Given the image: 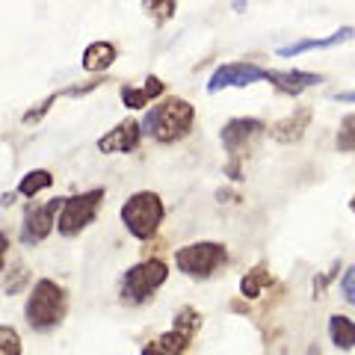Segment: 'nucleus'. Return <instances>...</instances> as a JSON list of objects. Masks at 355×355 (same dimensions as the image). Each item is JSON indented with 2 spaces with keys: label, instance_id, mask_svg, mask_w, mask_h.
Returning <instances> with one entry per match:
<instances>
[{
  "label": "nucleus",
  "instance_id": "7ed1b4c3",
  "mask_svg": "<svg viewBox=\"0 0 355 355\" xmlns=\"http://www.w3.org/2000/svg\"><path fill=\"white\" fill-rule=\"evenodd\" d=\"M266 133V125L261 119H231L225 121V128L219 130V142L228 154L225 175L231 181H243V160L249 157V148Z\"/></svg>",
  "mask_w": 355,
  "mask_h": 355
},
{
  "label": "nucleus",
  "instance_id": "39448f33",
  "mask_svg": "<svg viewBox=\"0 0 355 355\" xmlns=\"http://www.w3.org/2000/svg\"><path fill=\"white\" fill-rule=\"evenodd\" d=\"M121 222H125V228L130 231V237L137 240H151L157 234L160 222L166 216V207H163V198L151 190H139L133 193L125 205L119 210Z\"/></svg>",
  "mask_w": 355,
  "mask_h": 355
},
{
  "label": "nucleus",
  "instance_id": "20e7f679",
  "mask_svg": "<svg viewBox=\"0 0 355 355\" xmlns=\"http://www.w3.org/2000/svg\"><path fill=\"white\" fill-rule=\"evenodd\" d=\"M169 279V266L160 258H148V261H139L133 263L130 270L121 275V287H119V296L125 305H146L148 299L160 291Z\"/></svg>",
  "mask_w": 355,
  "mask_h": 355
},
{
  "label": "nucleus",
  "instance_id": "9b49d317",
  "mask_svg": "<svg viewBox=\"0 0 355 355\" xmlns=\"http://www.w3.org/2000/svg\"><path fill=\"white\" fill-rule=\"evenodd\" d=\"M308 125H311V107H296L293 113L272 121V125L266 128V133H270L275 142H282V146H291V142H299L305 137Z\"/></svg>",
  "mask_w": 355,
  "mask_h": 355
},
{
  "label": "nucleus",
  "instance_id": "0eeeda50",
  "mask_svg": "<svg viewBox=\"0 0 355 355\" xmlns=\"http://www.w3.org/2000/svg\"><path fill=\"white\" fill-rule=\"evenodd\" d=\"M101 202H104V190L95 187V190H86V193H77V196H69L65 205L57 216V231L62 237H77L83 228H89L101 210Z\"/></svg>",
  "mask_w": 355,
  "mask_h": 355
},
{
  "label": "nucleus",
  "instance_id": "cd10ccee",
  "mask_svg": "<svg viewBox=\"0 0 355 355\" xmlns=\"http://www.w3.org/2000/svg\"><path fill=\"white\" fill-rule=\"evenodd\" d=\"M331 101H343V104H355V92H331Z\"/></svg>",
  "mask_w": 355,
  "mask_h": 355
},
{
  "label": "nucleus",
  "instance_id": "a878e982",
  "mask_svg": "<svg viewBox=\"0 0 355 355\" xmlns=\"http://www.w3.org/2000/svg\"><path fill=\"white\" fill-rule=\"evenodd\" d=\"M27 279H30L27 266H24V263H18V266H15V275H9V282H6V293H18L21 287L27 284Z\"/></svg>",
  "mask_w": 355,
  "mask_h": 355
},
{
  "label": "nucleus",
  "instance_id": "412c9836",
  "mask_svg": "<svg viewBox=\"0 0 355 355\" xmlns=\"http://www.w3.org/2000/svg\"><path fill=\"white\" fill-rule=\"evenodd\" d=\"M172 326H175V329H181V331H187L190 338H196V335H198V329H202V314H198L193 305H184V308H178V314H175V320H172Z\"/></svg>",
  "mask_w": 355,
  "mask_h": 355
},
{
  "label": "nucleus",
  "instance_id": "6ab92c4d",
  "mask_svg": "<svg viewBox=\"0 0 355 355\" xmlns=\"http://www.w3.org/2000/svg\"><path fill=\"white\" fill-rule=\"evenodd\" d=\"M53 184V175L48 169H33L27 172L24 178H21V184H18V196H24V198H36L42 190H48V187Z\"/></svg>",
  "mask_w": 355,
  "mask_h": 355
},
{
  "label": "nucleus",
  "instance_id": "4be33fe9",
  "mask_svg": "<svg viewBox=\"0 0 355 355\" xmlns=\"http://www.w3.org/2000/svg\"><path fill=\"white\" fill-rule=\"evenodd\" d=\"M335 146H338V151H343V154L355 151V113H347V116L340 119V130H338Z\"/></svg>",
  "mask_w": 355,
  "mask_h": 355
},
{
  "label": "nucleus",
  "instance_id": "9d476101",
  "mask_svg": "<svg viewBox=\"0 0 355 355\" xmlns=\"http://www.w3.org/2000/svg\"><path fill=\"white\" fill-rule=\"evenodd\" d=\"M139 139H142V125L137 119H125L113 130H107L104 137H98L95 146L101 154H130L137 151Z\"/></svg>",
  "mask_w": 355,
  "mask_h": 355
},
{
  "label": "nucleus",
  "instance_id": "ddd939ff",
  "mask_svg": "<svg viewBox=\"0 0 355 355\" xmlns=\"http://www.w3.org/2000/svg\"><path fill=\"white\" fill-rule=\"evenodd\" d=\"M355 39V27H340L335 30L331 36H320V39H299V42H291V44H282L279 57H299V53H308V51H326V48H335V44H343Z\"/></svg>",
  "mask_w": 355,
  "mask_h": 355
},
{
  "label": "nucleus",
  "instance_id": "393cba45",
  "mask_svg": "<svg viewBox=\"0 0 355 355\" xmlns=\"http://www.w3.org/2000/svg\"><path fill=\"white\" fill-rule=\"evenodd\" d=\"M340 293H343V299L355 308V263L352 266H347L343 270V275H340Z\"/></svg>",
  "mask_w": 355,
  "mask_h": 355
},
{
  "label": "nucleus",
  "instance_id": "bb28decb",
  "mask_svg": "<svg viewBox=\"0 0 355 355\" xmlns=\"http://www.w3.org/2000/svg\"><path fill=\"white\" fill-rule=\"evenodd\" d=\"M6 252H9V237L0 231V272H3V266H6Z\"/></svg>",
  "mask_w": 355,
  "mask_h": 355
},
{
  "label": "nucleus",
  "instance_id": "c85d7f7f",
  "mask_svg": "<svg viewBox=\"0 0 355 355\" xmlns=\"http://www.w3.org/2000/svg\"><path fill=\"white\" fill-rule=\"evenodd\" d=\"M305 355H323V352H320V347H317V343H311V347H308V352Z\"/></svg>",
  "mask_w": 355,
  "mask_h": 355
},
{
  "label": "nucleus",
  "instance_id": "c756f323",
  "mask_svg": "<svg viewBox=\"0 0 355 355\" xmlns=\"http://www.w3.org/2000/svg\"><path fill=\"white\" fill-rule=\"evenodd\" d=\"M349 207H352V214H355V196H352V202H349Z\"/></svg>",
  "mask_w": 355,
  "mask_h": 355
},
{
  "label": "nucleus",
  "instance_id": "f03ea898",
  "mask_svg": "<svg viewBox=\"0 0 355 355\" xmlns=\"http://www.w3.org/2000/svg\"><path fill=\"white\" fill-rule=\"evenodd\" d=\"M69 314V293L53 279H39L24 302V320L33 331L57 329Z\"/></svg>",
  "mask_w": 355,
  "mask_h": 355
},
{
  "label": "nucleus",
  "instance_id": "f3484780",
  "mask_svg": "<svg viewBox=\"0 0 355 355\" xmlns=\"http://www.w3.org/2000/svg\"><path fill=\"white\" fill-rule=\"evenodd\" d=\"M329 340L343 352L355 349V320L347 314H331L329 317Z\"/></svg>",
  "mask_w": 355,
  "mask_h": 355
},
{
  "label": "nucleus",
  "instance_id": "423d86ee",
  "mask_svg": "<svg viewBox=\"0 0 355 355\" xmlns=\"http://www.w3.org/2000/svg\"><path fill=\"white\" fill-rule=\"evenodd\" d=\"M225 263H228V249L225 243H216V240L187 243V246L175 249V266L187 279H210Z\"/></svg>",
  "mask_w": 355,
  "mask_h": 355
},
{
  "label": "nucleus",
  "instance_id": "4468645a",
  "mask_svg": "<svg viewBox=\"0 0 355 355\" xmlns=\"http://www.w3.org/2000/svg\"><path fill=\"white\" fill-rule=\"evenodd\" d=\"M190 343H193V338L187 335V331H181V329L172 326L169 331H163V335H157L154 340H148L146 347H142L139 355H187Z\"/></svg>",
  "mask_w": 355,
  "mask_h": 355
},
{
  "label": "nucleus",
  "instance_id": "aec40b11",
  "mask_svg": "<svg viewBox=\"0 0 355 355\" xmlns=\"http://www.w3.org/2000/svg\"><path fill=\"white\" fill-rule=\"evenodd\" d=\"M142 12H146L154 24H166V21H172L175 12H178V0H142Z\"/></svg>",
  "mask_w": 355,
  "mask_h": 355
},
{
  "label": "nucleus",
  "instance_id": "f257e3e1",
  "mask_svg": "<svg viewBox=\"0 0 355 355\" xmlns=\"http://www.w3.org/2000/svg\"><path fill=\"white\" fill-rule=\"evenodd\" d=\"M193 121H196V107L190 101H184V98H166V101L148 110L139 125H142V133L151 137L154 142L172 146V142L184 139L193 130Z\"/></svg>",
  "mask_w": 355,
  "mask_h": 355
},
{
  "label": "nucleus",
  "instance_id": "b1692460",
  "mask_svg": "<svg viewBox=\"0 0 355 355\" xmlns=\"http://www.w3.org/2000/svg\"><path fill=\"white\" fill-rule=\"evenodd\" d=\"M60 95L62 92H51L48 98H44V101L42 104H36V107H33V110H27V113L24 116H21V121H24V125H39V121L44 119V116H48L51 113V107L53 104H57L60 101Z\"/></svg>",
  "mask_w": 355,
  "mask_h": 355
},
{
  "label": "nucleus",
  "instance_id": "2eb2a0df",
  "mask_svg": "<svg viewBox=\"0 0 355 355\" xmlns=\"http://www.w3.org/2000/svg\"><path fill=\"white\" fill-rule=\"evenodd\" d=\"M166 92V83L160 80L157 74H148L146 77V86H121L119 89V95H121V104H125L128 110H142V107H148L151 98H160Z\"/></svg>",
  "mask_w": 355,
  "mask_h": 355
},
{
  "label": "nucleus",
  "instance_id": "a211bd4d",
  "mask_svg": "<svg viewBox=\"0 0 355 355\" xmlns=\"http://www.w3.org/2000/svg\"><path fill=\"white\" fill-rule=\"evenodd\" d=\"M263 287H272V272H266V263H258L240 279V293L243 299H258Z\"/></svg>",
  "mask_w": 355,
  "mask_h": 355
},
{
  "label": "nucleus",
  "instance_id": "dca6fc26",
  "mask_svg": "<svg viewBox=\"0 0 355 355\" xmlns=\"http://www.w3.org/2000/svg\"><path fill=\"white\" fill-rule=\"evenodd\" d=\"M116 60H119V51H116L113 42H92V44H86L80 65H83V71L101 74V71H107Z\"/></svg>",
  "mask_w": 355,
  "mask_h": 355
},
{
  "label": "nucleus",
  "instance_id": "f8f14e48",
  "mask_svg": "<svg viewBox=\"0 0 355 355\" xmlns=\"http://www.w3.org/2000/svg\"><path fill=\"white\" fill-rule=\"evenodd\" d=\"M266 80H270L282 95H302L305 89L323 83V74H314V71H299V69H291V71H266Z\"/></svg>",
  "mask_w": 355,
  "mask_h": 355
},
{
  "label": "nucleus",
  "instance_id": "1a4fd4ad",
  "mask_svg": "<svg viewBox=\"0 0 355 355\" xmlns=\"http://www.w3.org/2000/svg\"><path fill=\"white\" fill-rule=\"evenodd\" d=\"M266 80V69H261V65H254V62H225V65H219V69L210 74V80H207V92L210 95H216L222 92V89H246L252 83H261Z\"/></svg>",
  "mask_w": 355,
  "mask_h": 355
},
{
  "label": "nucleus",
  "instance_id": "5701e85b",
  "mask_svg": "<svg viewBox=\"0 0 355 355\" xmlns=\"http://www.w3.org/2000/svg\"><path fill=\"white\" fill-rule=\"evenodd\" d=\"M24 343H21L18 329L12 326H0V355H21Z\"/></svg>",
  "mask_w": 355,
  "mask_h": 355
},
{
  "label": "nucleus",
  "instance_id": "6e6552de",
  "mask_svg": "<svg viewBox=\"0 0 355 355\" xmlns=\"http://www.w3.org/2000/svg\"><path fill=\"white\" fill-rule=\"evenodd\" d=\"M65 205V198H51L44 205H33L27 207L24 222H21V243L24 246H39L42 240L51 237V231L57 228V216Z\"/></svg>",
  "mask_w": 355,
  "mask_h": 355
}]
</instances>
